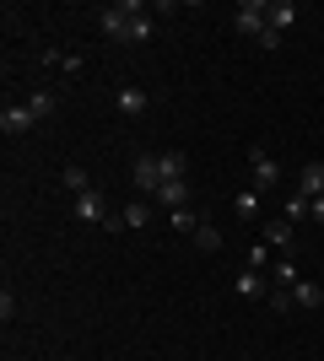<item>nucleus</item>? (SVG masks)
<instances>
[{
  "instance_id": "26",
  "label": "nucleus",
  "mask_w": 324,
  "mask_h": 361,
  "mask_svg": "<svg viewBox=\"0 0 324 361\" xmlns=\"http://www.w3.org/2000/svg\"><path fill=\"white\" fill-rule=\"evenodd\" d=\"M308 211H313V221H319V226H324V195H319V200H313Z\"/></svg>"
},
{
  "instance_id": "13",
  "label": "nucleus",
  "mask_w": 324,
  "mask_h": 361,
  "mask_svg": "<svg viewBox=\"0 0 324 361\" xmlns=\"http://www.w3.org/2000/svg\"><path fill=\"white\" fill-rule=\"evenodd\" d=\"M168 221H173V232H189V238H195L205 216H200V211H189V205H179V211H168Z\"/></svg>"
},
{
  "instance_id": "17",
  "label": "nucleus",
  "mask_w": 324,
  "mask_h": 361,
  "mask_svg": "<svg viewBox=\"0 0 324 361\" xmlns=\"http://www.w3.org/2000/svg\"><path fill=\"white\" fill-rule=\"evenodd\" d=\"M157 162H162V183H168V178H184V151H162V157H157Z\"/></svg>"
},
{
  "instance_id": "3",
  "label": "nucleus",
  "mask_w": 324,
  "mask_h": 361,
  "mask_svg": "<svg viewBox=\"0 0 324 361\" xmlns=\"http://www.w3.org/2000/svg\"><path fill=\"white\" fill-rule=\"evenodd\" d=\"M248 167H254V189H276V178H281V162L270 157V151H248Z\"/></svg>"
},
{
  "instance_id": "11",
  "label": "nucleus",
  "mask_w": 324,
  "mask_h": 361,
  "mask_svg": "<svg viewBox=\"0 0 324 361\" xmlns=\"http://www.w3.org/2000/svg\"><path fill=\"white\" fill-rule=\"evenodd\" d=\"M297 195H308V200H319V195H324V162H308V167H303V178H297Z\"/></svg>"
},
{
  "instance_id": "21",
  "label": "nucleus",
  "mask_w": 324,
  "mask_h": 361,
  "mask_svg": "<svg viewBox=\"0 0 324 361\" xmlns=\"http://www.w3.org/2000/svg\"><path fill=\"white\" fill-rule=\"evenodd\" d=\"M195 248H205V254H211V248H222V232H216L211 221H200V232H195Z\"/></svg>"
},
{
  "instance_id": "22",
  "label": "nucleus",
  "mask_w": 324,
  "mask_h": 361,
  "mask_svg": "<svg viewBox=\"0 0 324 361\" xmlns=\"http://www.w3.org/2000/svg\"><path fill=\"white\" fill-rule=\"evenodd\" d=\"M146 38H152V16L140 11L136 22H130V38H124V44H146Z\"/></svg>"
},
{
  "instance_id": "7",
  "label": "nucleus",
  "mask_w": 324,
  "mask_h": 361,
  "mask_svg": "<svg viewBox=\"0 0 324 361\" xmlns=\"http://www.w3.org/2000/svg\"><path fill=\"white\" fill-rule=\"evenodd\" d=\"M146 103H152V97H146L140 87H119V92H114V108H119L124 119H140V114H146Z\"/></svg>"
},
{
  "instance_id": "14",
  "label": "nucleus",
  "mask_w": 324,
  "mask_h": 361,
  "mask_svg": "<svg viewBox=\"0 0 324 361\" xmlns=\"http://www.w3.org/2000/svg\"><path fill=\"white\" fill-rule=\"evenodd\" d=\"M232 211H238V221H254V216H260V189H238Z\"/></svg>"
},
{
  "instance_id": "23",
  "label": "nucleus",
  "mask_w": 324,
  "mask_h": 361,
  "mask_svg": "<svg viewBox=\"0 0 324 361\" xmlns=\"http://www.w3.org/2000/svg\"><path fill=\"white\" fill-rule=\"evenodd\" d=\"M60 183H65V189H76V195H87V173H81L76 162H71V167L60 173Z\"/></svg>"
},
{
  "instance_id": "18",
  "label": "nucleus",
  "mask_w": 324,
  "mask_h": 361,
  "mask_svg": "<svg viewBox=\"0 0 324 361\" xmlns=\"http://www.w3.org/2000/svg\"><path fill=\"white\" fill-rule=\"evenodd\" d=\"M28 108H32V119H49V114L60 108V97H54V92H32V97H28Z\"/></svg>"
},
{
  "instance_id": "4",
  "label": "nucleus",
  "mask_w": 324,
  "mask_h": 361,
  "mask_svg": "<svg viewBox=\"0 0 324 361\" xmlns=\"http://www.w3.org/2000/svg\"><path fill=\"white\" fill-rule=\"evenodd\" d=\"M76 221H87V226H103V221H108V205H103V195H97V189L76 195Z\"/></svg>"
},
{
  "instance_id": "6",
  "label": "nucleus",
  "mask_w": 324,
  "mask_h": 361,
  "mask_svg": "<svg viewBox=\"0 0 324 361\" xmlns=\"http://www.w3.org/2000/svg\"><path fill=\"white\" fill-rule=\"evenodd\" d=\"M292 22H297V6H292V0H265V27H270V32H287Z\"/></svg>"
},
{
  "instance_id": "15",
  "label": "nucleus",
  "mask_w": 324,
  "mask_h": 361,
  "mask_svg": "<svg viewBox=\"0 0 324 361\" xmlns=\"http://www.w3.org/2000/svg\"><path fill=\"white\" fill-rule=\"evenodd\" d=\"M119 221H124V226H136V232H140V226H152V205H146V200H130Z\"/></svg>"
},
{
  "instance_id": "2",
  "label": "nucleus",
  "mask_w": 324,
  "mask_h": 361,
  "mask_svg": "<svg viewBox=\"0 0 324 361\" xmlns=\"http://www.w3.org/2000/svg\"><path fill=\"white\" fill-rule=\"evenodd\" d=\"M130 178H136L140 200H152L157 189H162V162H157V157H146V151H140V157H136V167H130Z\"/></svg>"
},
{
  "instance_id": "9",
  "label": "nucleus",
  "mask_w": 324,
  "mask_h": 361,
  "mask_svg": "<svg viewBox=\"0 0 324 361\" xmlns=\"http://www.w3.org/2000/svg\"><path fill=\"white\" fill-rule=\"evenodd\" d=\"M292 232H297V226L287 221V216H276V221L260 232V243H265V248H281V254H287V248H292Z\"/></svg>"
},
{
  "instance_id": "16",
  "label": "nucleus",
  "mask_w": 324,
  "mask_h": 361,
  "mask_svg": "<svg viewBox=\"0 0 324 361\" xmlns=\"http://www.w3.org/2000/svg\"><path fill=\"white\" fill-rule=\"evenodd\" d=\"M292 297H297V307H324V286H313V281H297Z\"/></svg>"
},
{
  "instance_id": "8",
  "label": "nucleus",
  "mask_w": 324,
  "mask_h": 361,
  "mask_svg": "<svg viewBox=\"0 0 324 361\" xmlns=\"http://www.w3.org/2000/svg\"><path fill=\"white\" fill-rule=\"evenodd\" d=\"M232 286H238V297H248V302H260V297H270V281H265V270H254V264H248V270L238 275V281H232Z\"/></svg>"
},
{
  "instance_id": "12",
  "label": "nucleus",
  "mask_w": 324,
  "mask_h": 361,
  "mask_svg": "<svg viewBox=\"0 0 324 361\" xmlns=\"http://www.w3.org/2000/svg\"><path fill=\"white\" fill-rule=\"evenodd\" d=\"M297 281H303V275H297V264H292V259H287V254H281L276 264H270V286H281V291H292Z\"/></svg>"
},
{
  "instance_id": "10",
  "label": "nucleus",
  "mask_w": 324,
  "mask_h": 361,
  "mask_svg": "<svg viewBox=\"0 0 324 361\" xmlns=\"http://www.w3.org/2000/svg\"><path fill=\"white\" fill-rule=\"evenodd\" d=\"M152 200H157V205H168V211H179V205H189V183L184 178H168Z\"/></svg>"
},
{
  "instance_id": "24",
  "label": "nucleus",
  "mask_w": 324,
  "mask_h": 361,
  "mask_svg": "<svg viewBox=\"0 0 324 361\" xmlns=\"http://www.w3.org/2000/svg\"><path fill=\"white\" fill-rule=\"evenodd\" d=\"M49 65H60V71H71V75H76L87 60H81V54H49Z\"/></svg>"
},
{
  "instance_id": "20",
  "label": "nucleus",
  "mask_w": 324,
  "mask_h": 361,
  "mask_svg": "<svg viewBox=\"0 0 324 361\" xmlns=\"http://www.w3.org/2000/svg\"><path fill=\"white\" fill-rule=\"evenodd\" d=\"M308 205H313L308 195H292V200H287V211H281V216H287V221L297 226V221H303V216H308Z\"/></svg>"
},
{
  "instance_id": "25",
  "label": "nucleus",
  "mask_w": 324,
  "mask_h": 361,
  "mask_svg": "<svg viewBox=\"0 0 324 361\" xmlns=\"http://www.w3.org/2000/svg\"><path fill=\"white\" fill-rule=\"evenodd\" d=\"M248 264H254V270H265V264H270V248H265V243H254V254H248Z\"/></svg>"
},
{
  "instance_id": "5",
  "label": "nucleus",
  "mask_w": 324,
  "mask_h": 361,
  "mask_svg": "<svg viewBox=\"0 0 324 361\" xmlns=\"http://www.w3.org/2000/svg\"><path fill=\"white\" fill-rule=\"evenodd\" d=\"M32 124H38V119H32L28 103H6V114H0V130H6V135H28Z\"/></svg>"
},
{
  "instance_id": "1",
  "label": "nucleus",
  "mask_w": 324,
  "mask_h": 361,
  "mask_svg": "<svg viewBox=\"0 0 324 361\" xmlns=\"http://www.w3.org/2000/svg\"><path fill=\"white\" fill-rule=\"evenodd\" d=\"M232 27L244 32V38H260L265 32V0H238L232 6Z\"/></svg>"
},
{
  "instance_id": "19",
  "label": "nucleus",
  "mask_w": 324,
  "mask_h": 361,
  "mask_svg": "<svg viewBox=\"0 0 324 361\" xmlns=\"http://www.w3.org/2000/svg\"><path fill=\"white\" fill-rule=\"evenodd\" d=\"M265 302H270V313H292V307H297V297H292V291H281V286H270Z\"/></svg>"
}]
</instances>
